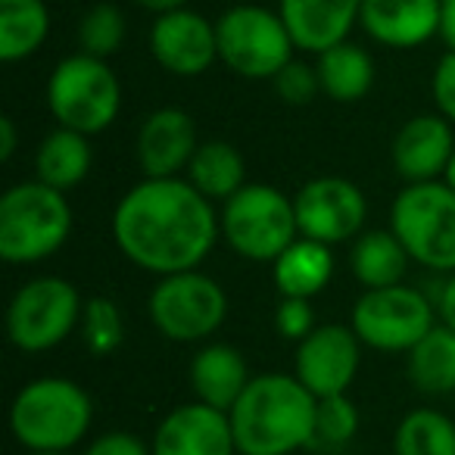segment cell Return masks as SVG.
<instances>
[{"label":"cell","instance_id":"2e32d148","mask_svg":"<svg viewBox=\"0 0 455 455\" xmlns=\"http://www.w3.org/2000/svg\"><path fill=\"white\" fill-rule=\"evenodd\" d=\"M200 132L194 116L184 109L163 107L153 109L138 128L134 156L144 178H178L188 172L194 153L200 150Z\"/></svg>","mask_w":455,"mask_h":455},{"label":"cell","instance_id":"7c38bea8","mask_svg":"<svg viewBox=\"0 0 455 455\" xmlns=\"http://www.w3.org/2000/svg\"><path fill=\"white\" fill-rule=\"evenodd\" d=\"M293 209H297L299 237L328 243V247L355 241L368 221L365 194L359 184L343 175L309 178L293 194Z\"/></svg>","mask_w":455,"mask_h":455},{"label":"cell","instance_id":"8fae6325","mask_svg":"<svg viewBox=\"0 0 455 455\" xmlns=\"http://www.w3.org/2000/svg\"><path fill=\"white\" fill-rule=\"evenodd\" d=\"M153 328L172 343H206L228 318V293L212 275L178 272L153 284L147 297Z\"/></svg>","mask_w":455,"mask_h":455},{"label":"cell","instance_id":"30bf717a","mask_svg":"<svg viewBox=\"0 0 455 455\" xmlns=\"http://www.w3.org/2000/svg\"><path fill=\"white\" fill-rule=\"evenodd\" d=\"M440 324L434 299L411 284L365 291L349 312V328L374 353H411Z\"/></svg>","mask_w":455,"mask_h":455},{"label":"cell","instance_id":"cb8c5ba5","mask_svg":"<svg viewBox=\"0 0 455 455\" xmlns=\"http://www.w3.org/2000/svg\"><path fill=\"white\" fill-rule=\"evenodd\" d=\"M190 184L200 190L206 200L225 203L247 188V159L228 140H203L200 150L194 153L188 172H184Z\"/></svg>","mask_w":455,"mask_h":455},{"label":"cell","instance_id":"603a6c76","mask_svg":"<svg viewBox=\"0 0 455 455\" xmlns=\"http://www.w3.org/2000/svg\"><path fill=\"white\" fill-rule=\"evenodd\" d=\"M51 22L44 0H0V63L32 60L51 38Z\"/></svg>","mask_w":455,"mask_h":455},{"label":"cell","instance_id":"d4e9b609","mask_svg":"<svg viewBox=\"0 0 455 455\" xmlns=\"http://www.w3.org/2000/svg\"><path fill=\"white\" fill-rule=\"evenodd\" d=\"M315 72L322 94L337 103H355L374 84V60L355 41H340L315 57Z\"/></svg>","mask_w":455,"mask_h":455},{"label":"cell","instance_id":"f1b7e54d","mask_svg":"<svg viewBox=\"0 0 455 455\" xmlns=\"http://www.w3.org/2000/svg\"><path fill=\"white\" fill-rule=\"evenodd\" d=\"M78 337H82L84 349L97 359L119 353L125 343V315H122L119 303L113 297H88L82 309V322H78Z\"/></svg>","mask_w":455,"mask_h":455},{"label":"cell","instance_id":"5bb4252c","mask_svg":"<svg viewBox=\"0 0 455 455\" xmlns=\"http://www.w3.org/2000/svg\"><path fill=\"white\" fill-rule=\"evenodd\" d=\"M150 53L159 69L175 78H196L219 60V38L215 22L194 10L156 16L150 26Z\"/></svg>","mask_w":455,"mask_h":455},{"label":"cell","instance_id":"f35d334b","mask_svg":"<svg viewBox=\"0 0 455 455\" xmlns=\"http://www.w3.org/2000/svg\"><path fill=\"white\" fill-rule=\"evenodd\" d=\"M140 10H150L156 16H165V13H175V10H184L188 7V0H134Z\"/></svg>","mask_w":455,"mask_h":455},{"label":"cell","instance_id":"8992f818","mask_svg":"<svg viewBox=\"0 0 455 455\" xmlns=\"http://www.w3.org/2000/svg\"><path fill=\"white\" fill-rule=\"evenodd\" d=\"M221 237L231 253L256 266H272L299 237L293 196L272 184L250 181L221 203Z\"/></svg>","mask_w":455,"mask_h":455},{"label":"cell","instance_id":"6da1fadb","mask_svg":"<svg viewBox=\"0 0 455 455\" xmlns=\"http://www.w3.org/2000/svg\"><path fill=\"white\" fill-rule=\"evenodd\" d=\"M109 231L132 266L165 278L194 272L209 259L221 219L188 178H144L116 203Z\"/></svg>","mask_w":455,"mask_h":455},{"label":"cell","instance_id":"4316f807","mask_svg":"<svg viewBox=\"0 0 455 455\" xmlns=\"http://www.w3.org/2000/svg\"><path fill=\"white\" fill-rule=\"evenodd\" d=\"M405 374L424 396L455 393V328L440 322L411 353H405Z\"/></svg>","mask_w":455,"mask_h":455},{"label":"cell","instance_id":"d6986e66","mask_svg":"<svg viewBox=\"0 0 455 455\" xmlns=\"http://www.w3.org/2000/svg\"><path fill=\"white\" fill-rule=\"evenodd\" d=\"M278 13L297 51L318 57L349 41V32L359 26L362 0H278Z\"/></svg>","mask_w":455,"mask_h":455},{"label":"cell","instance_id":"60d3db41","mask_svg":"<svg viewBox=\"0 0 455 455\" xmlns=\"http://www.w3.org/2000/svg\"><path fill=\"white\" fill-rule=\"evenodd\" d=\"M26 455H76V452H26Z\"/></svg>","mask_w":455,"mask_h":455},{"label":"cell","instance_id":"9c48e42d","mask_svg":"<svg viewBox=\"0 0 455 455\" xmlns=\"http://www.w3.org/2000/svg\"><path fill=\"white\" fill-rule=\"evenodd\" d=\"M219 60L250 82H275L291 60H297V44L287 32L278 10L259 4H237L215 20Z\"/></svg>","mask_w":455,"mask_h":455},{"label":"cell","instance_id":"4dcf8cb0","mask_svg":"<svg viewBox=\"0 0 455 455\" xmlns=\"http://www.w3.org/2000/svg\"><path fill=\"white\" fill-rule=\"evenodd\" d=\"M359 424H362V415L347 393L318 399L315 443H312V446H331V449L347 446V443H353L355 434H359Z\"/></svg>","mask_w":455,"mask_h":455},{"label":"cell","instance_id":"74e56055","mask_svg":"<svg viewBox=\"0 0 455 455\" xmlns=\"http://www.w3.org/2000/svg\"><path fill=\"white\" fill-rule=\"evenodd\" d=\"M440 38L446 51H455V0H443V28Z\"/></svg>","mask_w":455,"mask_h":455},{"label":"cell","instance_id":"d590c367","mask_svg":"<svg viewBox=\"0 0 455 455\" xmlns=\"http://www.w3.org/2000/svg\"><path fill=\"white\" fill-rule=\"evenodd\" d=\"M436 312H440V322L455 328V272L446 275L440 287V297H436Z\"/></svg>","mask_w":455,"mask_h":455},{"label":"cell","instance_id":"7402d4cb","mask_svg":"<svg viewBox=\"0 0 455 455\" xmlns=\"http://www.w3.org/2000/svg\"><path fill=\"white\" fill-rule=\"evenodd\" d=\"M94 165V150H91V138L72 132V128H53L44 134L35 150V178L44 181L53 190H69L82 188L84 178L91 175Z\"/></svg>","mask_w":455,"mask_h":455},{"label":"cell","instance_id":"9a60e30c","mask_svg":"<svg viewBox=\"0 0 455 455\" xmlns=\"http://www.w3.org/2000/svg\"><path fill=\"white\" fill-rule=\"evenodd\" d=\"M150 449L153 455H237L228 411L200 399L165 411L153 430Z\"/></svg>","mask_w":455,"mask_h":455},{"label":"cell","instance_id":"f546056e","mask_svg":"<svg viewBox=\"0 0 455 455\" xmlns=\"http://www.w3.org/2000/svg\"><path fill=\"white\" fill-rule=\"evenodd\" d=\"M125 13L109 0L94 4L78 22V47H82V53H91V57L100 60H109L113 53H119V47L125 44Z\"/></svg>","mask_w":455,"mask_h":455},{"label":"cell","instance_id":"836d02e7","mask_svg":"<svg viewBox=\"0 0 455 455\" xmlns=\"http://www.w3.org/2000/svg\"><path fill=\"white\" fill-rule=\"evenodd\" d=\"M430 97H434L436 113L455 125V51H446L436 60L434 76H430Z\"/></svg>","mask_w":455,"mask_h":455},{"label":"cell","instance_id":"ab89813d","mask_svg":"<svg viewBox=\"0 0 455 455\" xmlns=\"http://www.w3.org/2000/svg\"><path fill=\"white\" fill-rule=\"evenodd\" d=\"M440 181H446L449 188L455 190V150H452V156H449V165H446V172H443V178Z\"/></svg>","mask_w":455,"mask_h":455},{"label":"cell","instance_id":"ac0fdd59","mask_svg":"<svg viewBox=\"0 0 455 455\" xmlns=\"http://www.w3.org/2000/svg\"><path fill=\"white\" fill-rule=\"evenodd\" d=\"M359 28L380 47L415 51L440 38L443 0H362Z\"/></svg>","mask_w":455,"mask_h":455},{"label":"cell","instance_id":"ba28073f","mask_svg":"<svg viewBox=\"0 0 455 455\" xmlns=\"http://www.w3.org/2000/svg\"><path fill=\"white\" fill-rule=\"evenodd\" d=\"M82 309L84 299L72 281L60 275L32 278L7 303V340L26 355L51 353L78 331Z\"/></svg>","mask_w":455,"mask_h":455},{"label":"cell","instance_id":"e0dca14e","mask_svg":"<svg viewBox=\"0 0 455 455\" xmlns=\"http://www.w3.org/2000/svg\"><path fill=\"white\" fill-rule=\"evenodd\" d=\"M452 150H455L452 122L443 119L440 113H421V116H411L409 122H403L399 132L393 134L390 163L393 172L405 184L440 181Z\"/></svg>","mask_w":455,"mask_h":455},{"label":"cell","instance_id":"83f0119b","mask_svg":"<svg viewBox=\"0 0 455 455\" xmlns=\"http://www.w3.org/2000/svg\"><path fill=\"white\" fill-rule=\"evenodd\" d=\"M393 455H455V418L430 405L411 409L393 430Z\"/></svg>","mask_w":455,"mask_h":455},{"label":"cell","instance_id":"e575fe53","mask_svg":"<svg viewBox=\"0 0 455 455\" xmlns=\"http://www.w3.org/2000/svg\"><path fill=\"white\" fill-rule=\"evenodd\" d=\"M84 455H153V449L132 430H107L88 443Z\"/></svg>","mask_w":455,"mask_h":455},{"label":"cell","instance_id":"d6a6232c","mask_svg":"<svg viewBox=\"0 0 455 455\" xmlns=\"http://www.w3.org/2000/svg\"><path fill=\"white\" fill-rule=\"evenodd\" d=\"M275 328L284 340H306L312 331L318 328L315 322V309H312L309 299H297V297H281L278 309H275Z\"/></svg>","mask_w":455,"mask_h":455},{"label":"cell","instance_id":"277c9868","mask_svg":"<svg viewBox=\"0 0 455 455\" xmlns=\"http://www.w3.org/2000/svg\"><path fill=\"white\" fill-rule=\"evenodd\" d=\"M76 225L63 190L44 181H20L0 194V259L7 266H38L66 247Z\"/></svg>","mask_w":455,"mask_h":455},{"label":"cell","instance_id":"484cf974","mask_svg":"<svg viewBox=\"0 0 455 455\" xmlns=\"http://www.w3.org/2000/svg\"><path fill=\"white\" fill-rule=\"evenodd\" d=\"M409 262H411L409 253L403 250V243L396 241V235H393L390 228L362 231L353 241V253H349L353 275L365 291L403 284Z\"/></svg>","mask_w":455,"mask_h":455},{"label":"cell","instance_id":"1f68e13d","mask_svg":"<svg viewBox=\"0 0 455 455\" xmlns=\"http://www.w3.org/2000/svg\"><path fill=\"white\" fill-rule=\"evenodd\" d=\"M275 91L287 107H309L318 94H322V82H318L315 63H303V60H291L284 69L275 76Z\"/></svg>","mask_w":455,"mask_h":455},{"label":"cell","instance_id":"ffe728a7","mask_svg":"<svg viewBox=\"0 0 455 455\" xmlns=\"http://www.w3.org/2000/svg\"><path fill=\"white\" fill-rule=\"evenodd\" d=\"M188 380L194 399L212 405V409L231 411V405L241 399L247 384L253 380L243 353L235 343H203L194 353L188 368Z\"/></svg>","mask_w":455,"mask_h":455},{"label":"cell","instance_id":"7a4b0ae2","mask_svg":"<svg viewBox=\"0 0 455 455\" xmlns=\"http://www.w3.org/2000/svg\"><path fill=\"white\" fill-rule=\"evenodd\" d=\"M318 399L297 374H253L228 418L235 430L237 455H297L315 443Z\"/></svg>","mask_w":455,"mask_h":455},{"label":"cell","instance_id":"8d00e7d4","mask_svg":"<svg viewBox=\"0 0 455 455\" xmlns=\"http://www.w3.org/2000/svg\"><path fill=\"white\" fill-rule=\"evenodd\" d=\"M20 147V128L10 116H0V163H10Z\"/></svg>","mask_w":455,"mask_h":455},{"label":"cell","instance_id":"3957f363","mask_svg":"<svg viewBox=\"0 0 455 455\" xmlns=\"http://www.w3.org/2000/svg\"><path fill=\"white\" fill-rule=\"evenodd\" d=\"M94 424V399L63 374L35 378L10 403V434L26 452H72Z\"/></svg>","mask_w":455,"mask_h":455},{"label":"cell","instance_id":"4fadbf2b","mask_svg":"<svg viewBox=\"0 0 455 455\" xmlns=\"http://www.w3.org/2000/svg\"><path fill=\"white\" fill-rule=\"evenodd\" d=\"M362 365V340L349 324H318L306 340L297 343L293 374L315 399L340 396L353 387Z\"/></svg>","mask_w":455,"mask_h":455},{"label":"cell","instance_id":"52a82bcc","mask_svg":"<svg viewBox=\"0 0 455 455\" xmlns=\"http://www.w3.org/2000/svg\"><path fill=\"white\" fill-rule=\"evenodd\" d=\"M390 231L415 266L455 272V190L446 181L405 184L390 203Z\"/></svg>","mask_w":455,"mask_h":455},{"label":"cell","instance_id":"44dd1931","mask_svg":"<svg viewBox=\"0 0 455 455\" xmlns=\"http://www.w3.org/2000/svg\"><path fill=\"white\" fill-rule=\"evenodd\" d=\"M334 253L328 243L297 237L278 259L272 262V281L281 297L312 299L334 278Z\"/></svg>","mask_w":455,"mask_h":455},{"label":"cell","instance_id":"5b68a950","mask_svg":"<svg viewBox=\"0 0 455 455\" xmlns=\"http://www.w3.org/2000/svg\"><path fill=\"white\" fill-rule=\"evenodd\" d=\"M44 100L60 128L94 138L119 119L122 82L107 60L72 53L53 66Z\"/></svg>","mask_w":455,"mask_h":455}]
</instances>
